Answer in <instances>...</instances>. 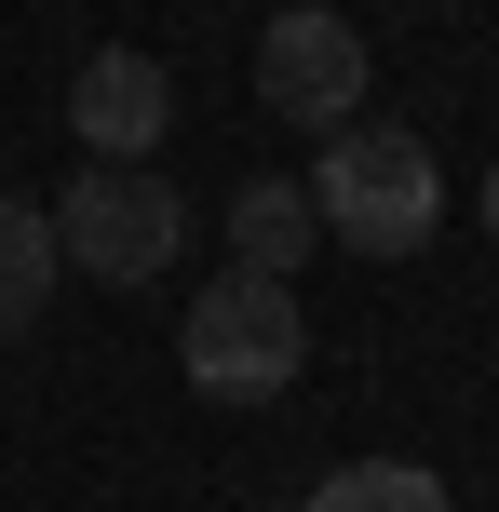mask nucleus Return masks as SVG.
Wrapping results in <instances>:
<instances>
[{
    "mask_svg": "<svg viewBox=\"0 0 499 512\" xmlns=\"http://www.w3.org/2000/svg\"><path fill=\"white\" fill-rule=\"evenodd\" d=\"M162 122H176V81H162V54H135V41L81 54V81H68V135H81L95 162H135Z\"/></svg>",
    "mask_w": 499,
    "mask_h": 512,
    "instance_id": "nucleus-5",
    "label": "nucleus"
},
{
    "mask_svg": "<svg viewBox=\"0 0 499 512\" xmlns=\"http://www.w3.org/2000/svg\"><path fill=\"white\" fill-rule=\"evenodd\" d=\"M311 216L351 256H419L432 216H446V176H432V149L405 122H338L324 135V176H311Z\"/></svg>",
    "mask_w": 499,
    "mask_h": 512,
    "instance_id": "nucleus-2",
    "label": "nucleus"
},
{
    "mask_svg": "<svg viewBox=\"0 0 499 512\" xmlns=\"http://www.w3.org/2000/svg\"><path fill=\"white\" fill-rule=\"evenodd\" d=\"M486 230H499V176H486Z\"/></svg>",
    "mask_w": 499,
    "mask_h": 512,
    "instance_id": "nucleus-9",
    "label": "nucleus"
},
{
    "mask_svg": "<svg viewBox=\"0 0 499 512\" xmlns=\"http://www.w3.org/2000/svg\"><path fill=\"white\" fill-rule=\"evenodd\" d=\"M176 364H189V391H203V405H284L297 364H311L297 283H270V270L203 283V297H189V324H176Z\"/></svg>",
    "mask_w": 499,
    "mask_h": 512,
    "instance_id": "nucleus-1",
    "label": "nucleus"
},
{
    "mask_svg": "<svg viewBox=\"0 0 499 512\" xmlns=\"http://www.w3.org/2000/svg\"><path fill=\"white\" fill-rule=\"evenodd\" d=\"M324 243V216H311V189L297 176H243L230 189V270H270V283H297V256Z\"/></svg>",
    "mask_w": 499,
    "mask_h": 512,
    "instance_id": "nucleus-6",
    "label": "nucleus"
},
{
    "mask_svg": "<svg viewBox=\"0 0 499 512\" xmlns=\"http://www.w3.org/2000/svg\"><path fill=\"white\" fill-rule=\"evenodd\" d=\"M41 230H54V270H81V283H162V270H176V243H189V216H176V189H162V176L95 162Z\"/></svg>",
    "mask_w": 499,
    "mask_h": 512,
    "instance_id": "nucleus-3",
    "label": "nucleus"
},
{
    "mask_svg": "<svg viewBox=\"0 0 499 512\" xmlns=\"http://www.w3.org/2000/svg\"><path fill=\"white\" fill-rule=\"evenodd\" d=\"M41 297H54V230L27 203H0V337L41 324Z\"/></svg>",
    "mask_w": 499,
    "mask_h": 512,
    "instance_id": "nucleus-8",
    "label": "nucleus"
},
{
    "mask_svg": "<svg viewBox=\"0 0 499 512\" xmlns=\"http://www.w3.org/2000/svg\"><path fill=\"white\" fill-rule=\"evenodd\" d=\"M311 512H446V472H419V459H338L311 486Z\"/></svg>",
    "mask_w": 499,
    "mask_h": 512,
    "instance_id": "nucleus-7",
    "label": "nucleus"
},
{
    "mask_svg": "<svg viewBox=\"0 0 499 512\" xmlns=\"http://www.w3.org/2000/svg\"><path fill=\"white\" fill-rule=\"evenodd\" d=\"M257 95L284 108V122H324V135H338L351 108H365V27L324 14V0L270 14V41H257Z\"/></svg>",
    "mask_w": 499,
    "mask_h": 512,
    "instance_id": "nucleus-4",
    "label": "nucleus"
}]
</instances>
